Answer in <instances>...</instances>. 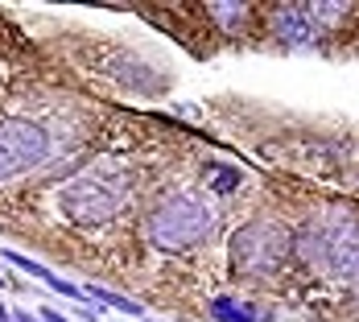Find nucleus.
Returning <instances> with one entry per match:
<instances>
[{
	"label": "nucleus",
	"mask_w": 359,
	"mask_h": 322,
	"mask_svg": "<svg viewBox=\"0 0 359 322\" xmlns=\"http://www.w3.org/2000/svg\"><path fill=\"white\" fill-rule=\"evenodd\" d=\"M128 194H133V170L120 157H100L71 186H62L58 207H62V215L71 223L100 227V223H108V219L120 215V207L128 203Z\"/></svg>",
	"instance_id": "1"
},
{
	"label": "nucleus",
	"mask_w": 359,
	"mask_h": 322,
	"mask_svg": "<svg viewBox=\"0 0 359 322\" xmlns=\"http://www.w3.org/2000/svg\"><path fill=\"white\" fill-rule=\"evenodd\" d=\"M297 256L339 281H359V219L347 211H326L293 236Z\"/></svg>",
	"instance_id": "2"
},
{
	"label": "nucleus",
	"mask_w": 359,
	"mask_h": 322,
	"mask_svg": "<svg viewBox=\"0 0 359 322\" xmlns=\"http://www.w3.org/2000/svg\"><path fill=\"white\" fill-rule=\"evenodd\" d=\"M215 232V207L190 190L161 194L144 215V236L157 252H186Z\"/></svg>",
	"instance_id": "3"
},
{
	"label": "nucleus",
	"mask_w": 359,
	"mask_h": 322,
	"mask_svg": "<svg viewBox=\"0 0 359 322\" xmlns=\"http://www.w3.org/2000/svg\"><path fill=\"white\" fill-rule=\"evenodd\" d=\"M231 264L248 277H269L285 264L289 248H293V236L277 219H252L244 227L231 232Z\"/></svg>",
	"instance_id": "4"
},
{
	"label": "nucleus",
	"mask_w": 359,
	"mask_h": 322,
	"mask_svg": "<svg viewBox=\"0 0 359 322\" xmlns=\"http://www.w3.org/2000/svg\"><path fill=\"white\" fill-rule=\"evenodd\" d=\"M46 157H50V133L37 120H29V116L0 120V182L37 170Z\"/></svg>",
	"instance_id": "5"
},
{
	"label": "nucleus",
	"mask_w": 359,
	"mask_h": 322,
	"mask_svg": "<svg viewBox=\"0 0 359 322\" xmlns=\"http://www.w3.org/2000/svg\"><path fill=\"white\" fill-rule=\"evenodd\" d=\"M269 25H273V37L281 46H306L314 37V21H310L306 4H281V8H273Z\"/></svg>",
	"instance_id": "6"
},
{
	"label": "nucleus",
	"mask_w": 359,
	"mask_h": 322,
	"mask_svg": "<svg viewBox=\"0 0 359 322\" xmlns=\"http://www.w3.org/2000/svg\"><path fill=\"white\" fill-rule=\"evenodd\" d=\"M207 13H211V21H215L223 34H244V25L252 21V8L248 4H227V0H215V4H207Z\"/></svg>",
	"instance_id": "7"
},
{
	"label": "nucleus",
	"mask_w": 359,
	"mask_h": 322,
	"mask_svg": "<svg viewBox=\"0 0 359 322\" xmlns=\"http://www.w3.org/2000/svg\"><path fill=\"white\" fill-rule=\"evenodd\" d=\"M211 318L215 322H260V314L248 302H240L231 293H219V297H211Z\"/></svg>",
	"instance_id": "8"
},
{
	"label": "nucleus",
	"mask_w": 359,
	"mask_h": 322,
	"mask_svg": "<svg viewBox=\"0 0 359 322\" xmlns=\"http://www.w3.org/2000/svg\"><path fill=\"white\" fill-rule=\"evenodd\" d=\"M83 293H87V297H95V302H100V306H108V310H120V314H128V318H141V314H144L141 302H133V297H124V293H116V289L87 286Z\"/></svg>",
	"instance_id": "9"
},
{
	"label": "nucleus",
	"mask_w": 359,
	"mask_h": 322,
	"mask_svg": "<svg viewBox=\"0 0 359 322\" xmlns=\"http://www.w3.org/2000/svg\"><path fill=\"white\" fill-rule=\"evenodd\" d=\"M306 13H310L314 25H339L343 13H347V4H306Z\"/></svg>",
	"instance_id": "10"
},
{
	"label": "nucleus",
	"mask_w": 359,
	"mask_h": 322,
	"mask_svg": "<svg viewBox=\"0 0 359 322\" xmlns=\"http://www.w3.org/2000/svg\"><path fill=\"white\" fill-rule=\"evenodd\" d=\"M4 260H8V264H17L21 273H34V277H41V281L50 277V269H46L41 260H34V256H25V252H4Z\"/></svg>",
	"instance_id": "11"
},
{
	"label": "nucleus",
	"mask_w": 359,
	"mask_h": 322,
	"mask_svg": "<svg viewBox=\"0 0 359 322\" xmlns=\"http://www.w3.org/2000/svg\"><path fill=\"white\" fill-rule=\"evenodd\" d=\"M211 170H215V190H219V194H227V190H236V186L244 182V174H240L236 166H219V161H215Z\"/></svg>",
	"instance_id": "12"
},
{
	"label": "nucleus",
	"mask_w": 359,
	"mask_h": 322,
	"mask_svg": "<svg viewBox=\"0 0 359 322\" xmlns=\"http://www.w3.org/2000/svg\"><path fill=\"white\" fill-rule=\"evenodd\" d=\"M46 286L54 289V293H62V297H74V302L83 297V289H79V286H71V281H62L58 273H50V277H46Z\"/></svg>",
	"instance_id": "13"
},
{
	"label": "nucleus",
	"mask_w": 359,
	"mask_h": 322,
	"mask_svg": "<svg viewBox=\"0 0 359 322\" xmlns=\"http://www.w3.org/2000/svg\"><path fill=\"white\" fill-rule=\"evenodd\" d=\"M37 310H41V314H37L41 322H71L67 314H58V310H46V306H37Z\"/></svg>",
	"instance_id": "14"
},
{
	"label": "nucleus",
	"mask_w": 359,
	"mask_h": 322,
	"mask_svg": "<svg viewBox=\"0 0 359 322\" xmlns=\"http://www.w3.org/2000/svg\"><path fill=\"white\" fill-rule=\"evenodd\" d=\"M13 322H41L37 314H29V310H13Z\"/></svg>",
	"instance_id": "15"
},
{
	"label": "nucleus",
	"mask_w": 359,
	"mask_h": 322,
	"mask_svg": "<svg viewBox=\"0 0 359 322\" xmlns=\"http://www.w3.org/2000/svg\"><path fill=\"white\" fill-rule=\"evenodd\" d=\"M0 322H13V310H8L4 302H0Z\"/></svg>",
	"instance_id": "16"
},
{
	"label": "nucleus",
	"mask_w": 359,
	"mask_h": 322,
	"mask_svg": "<svg viewBox=\"0 0 359 322\" xmlns=\"http://www.w3.org/2000/svg\"><path fill=\"white\" fill-rule=\"evenodd\" d=\"M0 281H4V273H0Z\"/></svg>",
	"instance_id": "17"
}]
</instances>
